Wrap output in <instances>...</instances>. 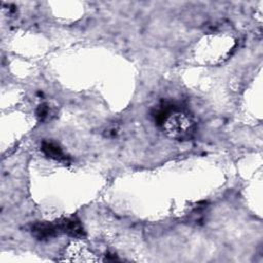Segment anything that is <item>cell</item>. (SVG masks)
<instances>
[{"label": "cell", "mask_w": 263, "mask_h": 263, "mask_svg": "<svg viewBox=\"0 0 263 263\" xmlns=\"http://www.w3.org/2000/svg\"><path fill=\"white\" fill-rule=\"evenodd\" d=\"M161 127L168 138L178 141H189L196 134L195 119L189 112L179 107L165 117Z\"/></svg>", "instance_id": "6da1fadb"}, {"label": "cell", "mask_w": 263, "mask_h": 263, "mask_svg": "<svg viewBox=\"0 0 263 263\" xmlns=\"http://www.w3.org/2000/svg\"><path fill=\"white\" fill-rule=\"evenodd\" d=\"M62 261L69 262H89L96 261L90 249L82 241L75 240L67 246L63 253Z\"/></svg>", "instance_id": "7a4b0ae2"}, {"label": "cell", "mask_w": 263, "mask_h": 263, "mask_svg": "<svg viewBox=\"0 0 263 263\" xmlns=\"http://www.w3.org/2000/svg\"><path fill=\"white\" fill-rule=\"evenodd\" d=\"M60 232L65 233L73 238L80 239L85 236V231L80 220L77 217L71 216L67 218H63L57 221Z\"/></svg>", "instance_id": "3957f363"}, {"label": "cell", "mask_w": 263, "mask_h": 263, "mask_svg": "<svg viewBox=\"0 0 263 263\" xmlns=\"http://www.w3.org/2000/svg\"><path fill=\"white\" fill-rule=\"evenodd\" d=\"M31 232H32V235L38 240H48L61 233L57 221L55 222H48V221L35 222L31 227Z\"/></svg>", "instance_id": "277c9868"}, {"label": "cell", "mask_w": 263, "mask_h": 263, "mask_svg": "<svg viewBox=\"0 0 263 263\" xmlns=\"http://www.w3.org/2000/svg\"><path fill=\"white\" fill-rule=\"evenodd\" d=\"M40 149L46 157L52 160L63 162V163L70 162V157L63 151L60 145H58L52 141H42Z\"/></svg>", "instance_id": "5b68a950"}, {"label": "cell", "mask_w": 263, "mask_h": 263, "mask_svg": "<svg viewBox=\"0 0 263 263\" xmlns=\"http://www.w3.org/2000/svg\"><path fill=\"white\" fill-rule=\"evenodd\" d=\"M49 115V106L46 103L40 104L36 109V116L39 121H44Z\"/></svg>", "instance_id": "8992f818"}]
</instances>
